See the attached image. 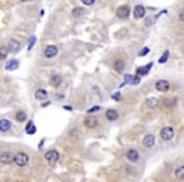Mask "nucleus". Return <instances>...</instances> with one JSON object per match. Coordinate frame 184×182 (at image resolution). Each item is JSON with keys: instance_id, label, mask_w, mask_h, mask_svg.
<instances>
[{"instance_id": "obj_16", "label": "nucleus", "mask_w": 184, "mask_h": 182, "mask_svg": "<svg viewBox=\"0 0 184 182\" xmlns=\"http://www.w3.org/2000/svg\"><path fill=\"white\" fill-rule=\"evenodd\" d=\"M34 96H35V99L37 100H46L47 98H48V92H47V90H44V89H38L37 91H35V94H34Z\"/></svg>"}, {"instance_id": "obj_36", "label": "nucleus", "mask_w": 184, "mask_h": 182, "mask_svg": "<svg viewBox=\"0 0 184 182\" xmlns=\"http://www.w3.org/2000/svg\"><path fill=\"white\" fill-rule=\"evenodd\" d=\"M179 20L184 23V9H182L180 12H179Z\"/></svg>"}, {"instance_id": "obj_23", "label": "nucleus", "mask_w": 184, "mask_h": 182, "mask_svg": "<svg viewBox=\"0 0 184 182\" xmlns=\"http://www.w3.org/2000/svg\"><path fill=\"white\" fill-rule=\"evenodd\" d=\"M15 119H17V122H19V123L25 122V120H27V114H25L24 111H18L17 115H15Z\"/></svg>"}, {"instance_id": "obj_38", "label": "nucleus", "mask_w": 184, "mask_h": 182, "mask_svg": "<svg viewBox=\"0 0 184 182\" xmlns=\"http://www.w3.org/2000/svg\"><path fill=\"white\" fill-rule=\"evenodd\" d=\"M56 99H63V95L62 94H56Z\"/></svg>"}, {"instance_id": "obj_10", "label": "nucleus", "mask_w": 184, "mask_h": 182, "mask_svg": "<svg viewBox=\"0 0 184 182\" xmlns=\"http://www.w3.org/2000/svg\"><path fill=\"white\" fill-rule=\"evenodd\" d=\"M126 158L130 161V162L135 163V162H138V161H139L140 154H139V152L136 151V149H129V151L126 152Z\"/></svg>"}, {"instance_id": "obj_24", "label": "nucleus", "mask_w": 184, "mask_h": 182, "mask_svg": "<svg viewBox=\"0 0 184 182\" xmlns=\"http://www.w3.org/2000/svg\"><path fill=\"white\" fill-rule=\"evenodd\" d=\"M9 53L8 47H0V60H5Z\"/></svg>"}, {"instance_id": "obj_33", "label": "nucleus", "mask_w": 184, "mask_h": 182, "mask_svg": "<svg viewBox=\"0 0 184 182\" xmlns=\"http://www.w3.org/2000/svg\"><path fill=\"white\" fill-rule=\"evenodd\" d=\"M140 81H141V76H138V75H136V76L132 79L131 83H132V85H138V83H140Z\"/></svg>"}, {"instance_id": "obj_3", "label": "nucleus", "mask_w": 184, "mask_h": 182, "mask_svg": "<svg viewBox=\"0 0 184 182\" xmlns=\"http://www.w3.org/2000/svg\"><path fill=\"white\" fill-rule=\"evenodd\" d=\"M0 162L4 163V165H10V163H14V154L9 151H4L0 154Z\"/></svg>"}, {"instance_id": "obj_17", "label": "nucleus", "mask_w": 184, "mask_h": 182, "mask_svg": "<svg viewBox=\"0 0 184 182\" xmlns=\"http://www.w3.org/2000/svg\"><path fill=\"white\" fill-rule=\"evenodd\" d=\"M159 104V100L156 98H149L146 101H145V106L148 109H155Z\"/></svg>"}, {"instance_id": "obj_20", "label": "nucleus", "mask_w": 184, "mask_h": 182, "mask_svg": "<svg viewBox=\"0 0 184 182\" xmlns=\"http://www.w3.org/2000/svg\"><path fill=\"white\" fill-rule=\"evenodd\" d=\"M177 101H178L177 98H168V99L164 100L163 104H164L165 108H174V106L177 105Z\"/></svg>"}, {"instance_id": "obj_4", "label": "nucleus", "mask_w": 184, "mask_h": 182, "mask_svg": "<svg viewBox=\"0 0 184 182\" xmlns=\"http://www.w3.org/2000/svg\"><path fill=\"white\" fill-rule=\"evenodd\" d=\"M155 135L154 134H146L144 138H142V145H144L145 148H153L155 145Z\"/></svg>"}, {"instance_id": "obj_22", "label": "nucleus", "mask_w": 184, "mask_h": 182, "mask_svg": "<svg viewBox=\"0 0 184 182\" xmlns=\"http://www.w3.org/2000/svg\"><path fill=\"white\" fill-rule=\"evenodd\" d=\"M174 176L177 180H184V166H179L174 171Z\"/></svg>"}, {"instance_id": "obj_27", "label": "nucleus", "mask_w": 184, "mask_h": 182, "mask_svg": "<svg viewBox=\"0 0 184 182\" xmlns=\"http://www.w3.org/2000/svg\"><path fill=\"white\" fill-rule=\"evenodd\" d=\"M132 79H134V76L132 75H129V73H126L125 76H124V83H121V86H124V85H126V83H129V82H131L132 81Z\"/></svg>"}, {"instance_id": "obj_28", "label": "nucleus", "mask_w": 184, "mask_h": 182, "mask_svg": "<svg viewBox=\"0 0 184 182\" xmlns=\"http://www.w3.org/2000/svg\"><path fill=\"white\" fill-rule=\"evenodd\" d=\"M149 52H150V48L144 47V48L141 49V52H139V56H140V57H144V56H146V55H148Z\"/></svg>"}, {"instance_id": "obj_30", "label": "nucleus", "mask_w": 184, "mask_h": 182, "mask_svg": "<svg viewBox=\"0 0 184 182\" xmlns=\"http://www.w3.org/2000/svg\"><path fill=\"white\" fill-rule=\"evenodd\" d=\"M111 98L114 99L115 101H120V100H121V92L117 91V92H115V94H112V95H111Z\"/></svg>"}, {"instance_id": "obj_21", "label": "nucleus", "mask_w": 184, "mask_h": 182, "mask_svg": "<svg viewBox=\"0 0 184 182\" xmlns=\"http://www.w3.org/2000/svg\"><path fill=\"white\" fill-rule=\"evenodd\" d=\"M114 68H115V71H117V72H122V71H124V68H125L124 61L116 60V61L114 62Z\"/></svg>"}, {"instance_id": "obj_29", "label": "nucleus", "mask_w": 184, "mask_h": 182, "mask_svg": "<svg viewBox=\"0 0 184 182\" xmlns=\"http://www.w3.org/2000/svg\"><path fill=\"white\" fill-rule=\"evenodd\" d=\"M35 132H37V126L33 124L32 126L29 128V129H27V134H30V135H33V134H35Z\"/></svg>"}, {"instance_id": "obj_32", "label": "nucleus", "mask_w": 184, "mask_h": 182, "mask_svg": "<svg viewBox=\"0 0 184 182\" xmlns=\"http://www.w3.org/2000/svg\"><path fill=\"white\" fill-rule=\"evenodd\" d=\"M98 110H101V106H94V108L88 109V110H87V113H88V115H90V114L96 113V111H98Z\"/></svg>"}, {"instance_id": "obj_39", "label": "nucleus", "mask_w": 184, "mask_h": 182, "mask_svg": "<svg viewBox=\"0 0 184 182\" xmlns=\"http://www.w3.org/2000/svg\"><path fill=\"white\" fill-rule=\"evenodd\" d=\"M22 2H24V3H25V2H32V0H22Z\"/></svg>"}, {"instance_id": "obj_37", "label": "nucleus", "mask_w": 184, "mask_h": 182, "mask_svg": "<svg viewBox=\"0 0 184 182\" xmlns=\"http://www.w3.org/2000/svg\"><path fill=\"white\" fill-rule=\"evenodd\" d=\"M63 109H66V110H69V111H72V106H68V105H64V106H63Z\"/></svg>"}, {"instance_id": "obj_12", "label": "nucleus", "mask_w": 184, "mask_h": 182, "mask_svg": "<svg viewBox=\"0 0 184 182\" xmlns=\"http://www.w3.org/2000/svg\"><path fill=\"white\" fill-rule=\"evenodd\" d=\"M20 43L18 41H15V39H10L9 41V43H8V49H9V52H18L19 49H20Z\"/></svg>"}, {"instance_id": "obj_1", "label": "nucleus", "mask_w": 184, "mask_h": 182, "mask_svg": "<svg viewBox=\"0 0 184 182\" xmlns=\"http://www.w3.org/2000/svg\"><path fill=\"white\" fill-rule=\"evenodd\" d=\"M174 135H175V130H174V128H173V126H164V128H161L160 138L163 139V141L170 142L171 139L174 138Z\"/></svg>"}, {"instance_id": "obj_6", "label": "nucleus", "mask_w": 184, "mask_h": 182, "mask_svg": "<svg viewBox=\"0 0 184 182\" xmlns=\"http://www.w3.org/2000/svg\"><path fill=\"white\" fill-rule=\"evenodd\" d=\"M116 15H117L120 19H126V18H129V15H130V8H129L127 5H121V6H119L117 10H116Z\"/></svg>"}, {"instance_id": "obj_31", "label": "nucleus", "mask_w": 184, "mask_h": 182, "mask_svg": "<svg viewBox=\"0 0 184 182\" xmlns=\"http://www.w3.org/2000/svg\"><path fill=\"white\" fill-rule=\"evenodd\" d=\"M35 36H33L32 38H30V42H29V45H28V51H30V49H32L33 48V46H34V43H35Z\"/></svg>"}, {"instance_id": "obj_14", "label": "nucleus", "mask_w": 184, "mask_h": 182, "mask_svg": "<svg viewBox=\"0 0 184 182\" xmlns=\"http://www.w3.org/2000/svg\"><path fill=\"white\" fill-rule=\"evenodd\" d=\"M145 8L142 6V5H136L135 6V9H134V17L136 18V19H141L142 17L145 15Z\"/></svg>"}, {"instance_id": "obj_34", "label": "nucleus", "mask_w": 184, "mask_h": 182, "mask_svg": "<svg viewBox=\"0 0 184 182\" xmlns=\"http://www.w3.org/2000/svg\"><path fill=\"white\" fill-rule=\"evenodd\" d=\"M81 2H82L85 5H92L95 3V0H81Z\"/></svg>"}, {"instance_id": "obj_11", "label": "nucleus", "mask_w": 184, "mask_h": 182, "mask_svg": "<svg viewBox=\"0 0 184 182\" xmlns=\"http://www.w3.org/2000/svg\"><path fill=\"white\" fill-rule=\"evenodd\" d=\"M105 118L109 120V122H115L119 119V113L115 110V109H109L106 110L105 113Z\"/></svg>"}, {"instance_id": "obj_18", "label": "nucleus", "mask_w": 184, "mask_h": 182, "mask_svg": "<svg viewBox=\"0 0 184 182\" xmlns=\"http://www.w3.org/2000/svg\"><path fill=\"white\" fill-rule=\"evenodd\" d=\"M18 67H19V61L18 60H12L5 65V70H8V71H14Z\"/></svg>"}, {"instance_id": "obj_26", "label": "nucleus", "mask_w": 184, "mask_h": 182, "mask_svg": "<svg viewBox=\"0 0 184 182\" xmlns=\"http://www.w3.org/2000/svg\"><path fill=\"white\" fill-rule=\"evenodd\" d=\"M168 58H169V51H165V52L161 55V57L159 58V61H158V62L163 65V63H165V62L168 61Z\"/></svg>"}, {"instance_id": "obj_8", "label": "nucleus", "mask_w": 184, "mask_h": 182, "mask_svg": "<svg viewBox=\"0 0 184 182\" xmlns=\"http://www.w3.org/2000/svg\"><path fill=\"white\" fill-rule=\"evenodd\" d=\"M83 124H85V126H86V128H88V129H94V128H96V126H97V118L88 115V116H86V118H85Z\"/></svg>"}, {"instance_id": "obj_19", "label": "nucleus", "mask_w": 184, "mask_h": 182, "mask_svg": "<svg viewBox=\"0 0 184 182\" xmlns=\"http://www.w3.org/2000/svg\"><path fill=\"white\" fill-rule=\"evenodd\" d=\"M49 82H50V85H52L53 87H58L59 85L62 83V77H61L59 75H53V76L50 77Z\"/></svg>"}, {"instance_id": "obj_7", "label": "nucleus", "mask_w": 184, "mask_h": 182, "mask_svg": "<svg viewBox=\"0 0 184 182\" xmlns=\"http://www.w3.org/2000/svg\"><path fill=\"white\" fill-rule=\"evenodd\" d=\"M169 87H170V85H169V82L167 80H159L155 83V89L159 92H167L169 90Z\"/></svg>"}, {"instance_id": "obj_2", "label": "nucleus", "mask_w": 184, "mask_h": 182, "mask_svg": "<svg viewBox=\"0 0 184 182\" xmlns=\"http://www.w3.org/2000/svg\"><path fill=\"white\" fill-rule=\"evenodd\" d=\"M29 162V156L24 152H18L14 154V163L19 167H24Z\"/></svg>"}, {"instance_id": "obj_13", "label": "nucleus", "mask_w": 184, "mask_h": 182, "mask_svg": "<svg viewBox=\"0 0 184 182\" xmlns=\"http://www.w3.org/2000/svg\"><path fill=\"white\" fill-rule=\"evenodd\" d=\"M10 128H12V122L8 119H0V132H9Z\"/></svg>"}, {"instance_id": "obj_25", "label": "nucleus", "mask_w": 184, "mask_h": 182, "mask_svg": "<svg viewBox=\"0 0 184 182\" xmlns=\"http://www.w3.org/2000/svg\"><path fill=\"white\" fill-rule=\"evenodd\" d=\"M83 14V9L82 8H75L73 10H72V15L75 17V18H78V17H81Z\"/></svg>"}, {"instance_id": "obj_35", "label": "nucleus", "mask_w": 184, "mask_h": 182, "mask_svg": "<svg viewBox=\"0 0 184 182\" xmlns=\"http://www.w3.org/2000/svg\"><path fill=\"white\" fill-rule=\"evenodd\" d=\"M153 23H154V18H148V19H146V22H145V25L149 27V25H151Z\"/></svg>"}, {"instance_id": "obj_15", "label": "nucleus", "mask_w": 184, "mask_h": 182, "mask_svg": "<svg viewBox=\"0 0 184 182\" xmlns=\"http://www.w3.org/2000/svg\"><path fill=\"white\" fill-rule=\"evenodd\" d=\"M151 67H153V62L148 63L146 66L139 67V68L136 70V75H138V76H144V75H148V72H149V70H150Z\"/></svg>"}, {"instance_id": "obj_5", "label": "nucleus", "mask_w": 184, "mask_h": 182, "mask_svg": "<svg viewBox=\"0 0 184 182\" xmlns=\"http://www.w3.org/2000/svg\"><path fill=\"white\" fill-rule=\"evenodd\" d=\"M44 158H46L47 162H49V163H56L57 161L59 159V153L57 151H54V149H52V151L46 152Z\"/></svg>"}, {"instance_id": "obj_9", "label": "nucleus", "mask_w": 184, "mask_h": 182, "mask_svg": "<svg viewBox=\"0 0 184 182\" xmlns=\"http://www.w3.org/2000/svg\"><path fill=\"white\" fill-rule=\"evenodd\" d=\"M58 55V48L56 47V46H48V47H46V49H44V56L47 57V58H53V57H56Z\"/></svg>"}]
</instances>
